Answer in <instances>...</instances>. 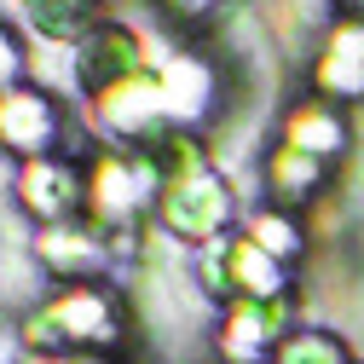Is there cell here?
Instances as JSON below:
<instances>
[{"label": "cell", "mask_w": 364, "mask_h": 364, "mask_svg": "<svg viewBox=\"0 0 364 364\" xmlns=\"http://www.w3.org/2000/svg\"><path fill=\"white\" fill-rule=\"evenodd\" d=\"M249 243H260L272 260H289V255L301 249V232H295L284 214H260V220H255V232H249Z\"/></svg>", "instance_id": "obj_12"}, {"label": "cell", "mask_w": 364, "mask_h": 364, "mask_svg": "<svg viewBox=\"0 0 364 364\" xmlns=\"http://www.w3.org/2000/svg\"><path fill=\"white\" fill-rule=\"evenodd\" d=\"M162 220H168V232L191 237V243H214L225 232V220H232V197H225V186L214 173H186L168 186Z\"/></svg>", "instance_id": "obj_3"}, {"label": "cell", "mask_w": 364, "mask_h": 364, "mask_svg": "<svg viewBox=\"0 0 364 364\" xmlns=\"http://www.w3.org/2000/svg\"><path fill=\"white\" fill-rule=\"evenodd\" d=\"M0 139L18 145V151H41L53 139V105L41 93H12L0 105Z\"/></svg>", "instance_id": "obj_9"}, {"label": "cell", "mask_w": 364, "mask_h": 364, "mask_svg": "<svg viewBox=\"0 0 364 364\" xmlns=\"http://www.w3.org/2000/svg\"><path fill=\"white\" fill-rule=\"evenodd\" d=\"M318 87L330 93H364V23H347L330 35V53L318 64Z\"/></svg>", "instance_id": "obj_8"}, {"label": "cell", "mask_w": 364, "mask_h": 364, "mask_svg": "<svg viewBox=\"0 0 364 364\" xmlns=\"http://www.w3.org/2000/svg\"><path fill=\"white\" fill-rule=\"evenodd\" d=\"M272 364H347V347L330 330H289L272 353Z\"/></svg>", "instance_id": "obj_11"}, {"label": "cell", "mask_w": 364, "mask_h": 364, "mask_svg": "<svg viewBox=\"0 0 364 364\" xmlns=\"http://www.w3.org/2000/svg\"><path fill=\"white\" fill-rule=\"evenodd\" d=\"M220 364H225V358H220Z\"/></svg>", "instance_id": "obj_15"}, {"label": "cell", "mask_w": 364, "mask_h": 364, "mask_svg": "<svg viewBox=\"0 0 364 364\" xmlns=\"http://www.w3.org/2000/svg\"><path fill=\"white\" fill-rule=\"evenodd\" d=\"M93 6L99 0H29V23L47 41H75V35H87V23H93Z\"/></svg>", "instance_id": "obj_10"}, {"label": "cell", "mask_w": 364, "mask_h": 364, "mask_svg": "<svg viewBox=\"0 0 364 364\" xmlns=\"http://www.w3.org/2000/svg\"><path fill=\"white\" fill-rule=\"evenodd\" d=\"M75 70H81V87H122L139 70V41L127 29H93L81 58H75Z\"/></svg>", "instance_id": "obj_4"}, {"label": "cell", "mask_w": 364, "mask_h": 364, "mask_svg": "<svg viewBox=\"0 0 364 364\" xmlns=\"http://www.w3.org/2000/svg\"><path fill=\"white\" fill-rule=\"evenodd\" d=\"M35 255H41V266H47V272H64V278H75V272H99V266H105V243L87 232V225H75V220L47 225V232H41V243H35Z\"/></svg>", "instance_id": "obj_5"}, {"label": "cell", "mask_w": 364, "mask_h": 364, "mask_svg": "<svg viewBox=\"0 0 364 364\" xmlns=\"http://www.w3.org/2000/svg\"><path fill=\"white\" fill-rule=\"evenodd\" d=\"M284 336H289V312L278 301H232L214 341L225 364H272Z\"/></svg>", "instance_id": "obj_2"}, {"label": "cell", "mask_w": 364, "mask_h": 364, "mask_svg": "<svg viewBox=\"0 0 364 364\" xmlns=\"http://www.w3.org/2000/svg\"><path fill=\"white\" fill-rule=\"evenodd\" d=\"M23 353H110L122 341V306L105 289H64L47 306H35L23 324Z\"/></svg>", "instance_id": "obj_1"}, {"label": "cell", "mask_w": 364, "mask_h": 364, "mask_svg": "<svg viewBox=\"0 0 364 364\" xmlns=\"http://www.w3.org/2000/svg\"><path fill=\"white\" fill-rule=\"evenodd\" d=\"M87 203H93V214L105 225H122L133 220V208L145 203V168H133V162H105L93 173V186H87Z\"/></svg>", "instance_id": "obj_7"}, {"label": "cell", "mask_w": 364, "mask_h": 364, "mask_svg": "<svg viewBox=\"0 0 364 364\" xmlns=\"http://www.w3.org/2000/svg\"><path fill=\"white\" fill-rule=\"evenodd\" d=\"M18 197L41 214V220H70V208L81 203V179L70 173V168H58V162H29L23 168V179H18Z\"/></svg>", "instance_id": "obj_6"}, {"label": "cell", "mask_w": 364, "mask_h": 364, "mask_svg": "<svg viewBox=\"0 0 364 364\" xmlns=\"http://www.w3.org/2000/svg\"><path fill=\"white\" fill-rule=\"evenodd\" d=\"M18 70H23V58H18V47H12L6 35H0V87H6V81H12Z\"/></svg>", "instance_id": "obj_13"}, {"label": "cell", "mask_w": 364, "mask_h": 364, "mask_svg": "<svg viewBox=\"0 0 364 364\" xmlns=\"http://www.w3.org/2000/svg\"><path fill=\"white\" fill-rule=\"evenodd\" d=\"M358 6H364V0H358Z\"/></svg>", "instance_id": "obj_14"}]
</instances>
